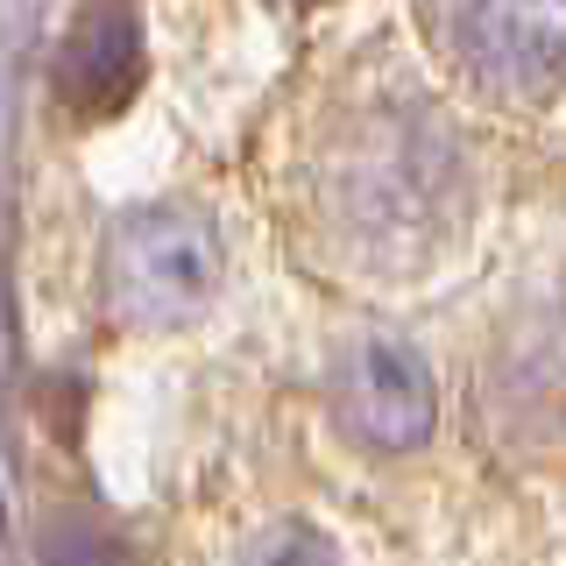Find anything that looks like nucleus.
Returning a JSON list of instances; mask_svg holds the SVG:
<instances>
[{
    "label": "nucleus",
    "instance_id": "1",
    "mask_svg": "<svg viewBox=\"0 0 566 566\" xmlns=\"http://www.w3.org/2000/svg\"><path fill=\"white\" fill-rule=\"evenodd\" d=\"M212 270H220V255H212L206 227L185 220V212H135L114 241L120 312H142V318L191 312L212 291Z\"/></svg>",
    "mask_w": 566,
    "mask_h": 566
},
{
    "label": "nucleus",
    "instance_id": "3",
    "mask_svg": "<svg viewBox=\"0 0 566 566\" xmlns=\"http://www.w3.org/2000/svg\"><path fill=\"white\" fill-rule=\"evenodd\" d=\"M453 43L495 78H553L566 64V0H460Z\"/></svg>",
    "mask_w": 566,
    "mask_h": 566
},
{
    "label": "nucleus",
    "instance_id": "2",
    "mask_svg": "<svg viewBox=\"0 0 566 566\" xmlns=\"http://www.w3.org/2000/svg\"><path fill=\"white\" fill-rule=\"evenodd\" d=\"M340 418L354 439L382 453H403L432 432V376L411 347L397 340H368L347 361V389H340Z\"/></svg>",
    "mask_w": 566,
    "mask_h": 566
},
{
    "label": "nucleus",
    "instance_id": "4",
    "mask_svg": "<svg viewBox=\"0 0 566 566\" xmlns=\"http://www.w3.org/2000/svg\"><path fill=\"white\" fill-rule=\"evenodd\" d=\"M135 64H142V43H135V14L120 8H99L93 22L64 43V93L85 106V114H106L135 93Z\"/></svg>",
    "mask_w": 566,
    "mask_h": 566
}]
</instances>
